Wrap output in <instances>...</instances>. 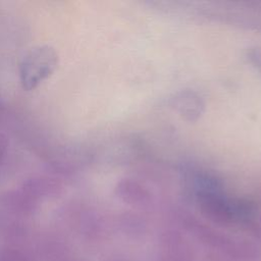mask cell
Wrapping results in <instances>:
<instances>
[{
    "label": "cell",
    "mask_w": 261,
    "mask_h": 261,
    "mask_svg": "<svg viewBox=\"0 0 261 261\" xmlns=\"http://www.w3.org/2000/svg\"><path fill=\"white\" fill-rule=\"evenodd\" d=\"M192 247L178 233H168L158 250L157 261H192Z\"/></svg>",
    "instance_id": "cell-1"
},
{
    "label": "cell",
    "mask_w": 261,
    "mask_h": 261,
    "mask_svg": "<svg viewBox=\"0 0 261 261\" xmlns=\"http://www.w3.org/2000/svg\"><path fill=\"white\" fill-rule=\"evenodd\" d=\"M0 261H32V259L19 250L6 248L0 252Z\"/></svg>",
    "instance_id": "cell-2"
}]
</instances>
